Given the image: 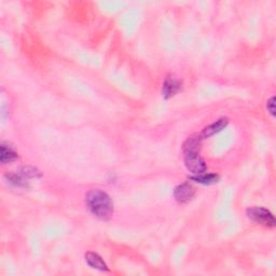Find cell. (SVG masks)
Masks as SVG:
<instances>
[{
    "label": "cell",
    "mask_w": 276,
    "mask_h": 276,
    "mask_svg": "<svg viewBox=\"0 0 276 276\" xmlns=\"http://www.w3.org/2000/svg\"><path fill=\"white\" fill-rule=\"evenodd\" d=\"M85 203L92 215L101 220H109L113 215V202L109 194L101 189H93L87 192Z\"/></svg>",
    "instance_id": "obj_1"
},
{
    "label": "cell",
    "mask_w": 276,
    "mask_h": 276,
    "mask_svg": "<svg viewBox=\"0 0 276 276\" xmlns=\"http://www.w3.org/2000/svg\"><path fill=\"white\" fill-rule=\"evenodd\" d=\"M247 217L256 222L257 225H260L266 228L275 227V218L273 213L264 207L253 206L246 210Z\"/></svg>",
    "instance_id": "obj_2"
},
{
    "label": "cell",
    "mask_w": 276,
    "mask_h": 276,
    "mask_svg": "<svg viewBox=\"0 0 276 276\" xmlns=\"http://www.w3.org/2000/svg\"><path fill=\"white\" fill-rule=\"evenodd\" d=\"M185 165L190 173L193 175H200L203 173H206L207 166L200 152H191V154H185Z\"/></svg>",
    "instance_id": "obj_3"
},
{
    "label": "cell",
    "mask_w": 276,
    "mask_h": 276,
    "mask_svg": "<svg viewBox=\"0 0 276 276\" xmlns=\"http://www.w3.org/2000/svg\"><path fill=\"white\" fill-rule=\"evenodd\" d=\"M194 194H195L194 188L188 182L177 186L174 190V198L180 204H186L190 202L193 199Z\"/></svg>",
    "instance_id": "obj_4"
},
{
    "label": "cell",
    "mask_w": 276,
    "mask_h": 276,
    "mask_svg": "<svg viewBox=\"0 0 276 276\" xmlns=\"http://www.w3.org/2000/svg\"><path fill=\"white\" fill-rule=\"evenodd\" d=\"M228 124H229L228 118H220L217 121L209 124L206 128H204L203 131L201 132L200 136L202 139L209 138L213 135L218 134V133H220L222 130H225L228 127Z\"/></svg>",
    "instance_id": "obj_5"
},
{
    "label": "cell",
    "mask_w": 276,
    "mask_h": 276,
    "mask_svg": "<svg viewBox=\"0 0 276 276\" xmlns=\"http://www.w3.org/2000/svg\"><path fill=\"white\" fill-rule=\"evenodd\" d=\"M181 90V82L174 77H167L163 82L162 94L165 100H170Z\"/></svg>",
    "instance_id": "obj_6"
},
{
    "label": "cell",
    "mask_w": 276,
    "mask_h": 276,
    "mask_svg": "<svg viewBox=\"0 0 276 276\" xmlns=\"http://www.w3.org/2000/svg\"><path fill=\"white\" fill-rule=\"evenodd\" d=\"M85 261L86 263L91 266L92 269H95V270H100V271H105V272H108L109 269H108V265L106 264V262L104 261L103 258L96 253H92V252H88L85 254Z\"/></svg>",
    "instance_id": "obj_7"
},
{
    "label": "cell",
    "mask_w": 276,
    "mask_h": 276,
    "mask_svg": "<svg viewBox=\"0 0 276 276\" xmlns=\"http://www.w3.org/2000/svg\"><path fill=\"white\" fill-rule=\"evenodd\" d=\"M202 138L200 135H193L187 139L182 145V151L185 154H191V152H200V148L202 144Z\"/></svg>",
    "instance_id": "obj_8"
},
{
    "label": "cell",
    "mask_w": 276,
    "mask_h": 276,
    "mask_svg": "<svg viewBox=\"0 0 276 276\" xmlns=\"http://www.w3.org/2000/svg\"><path fill=\"white\" fill-rule=\"evenodd\" d=\"M0 150H2V155H0V162H2L3 164L13 162L15 161V160L19 159V155H17L16 151L9 145L2 144V146H0Z\"/></svg>",
    "instance_id": "obj_9"
},
{
    "label": "cell",
    "mask_w": 276,
    "mask_h": 276,
    "mask_svg": "<svg viewBox=\"0 0 276 276\" xmlns=\"http://www.w3.org/2000/svg\"><path fill=\"white\" fill-rule=\"evenodd\" d=\"M190 179L198 182V183H202L205 186H209V185H213L217 183L220 180V176L217 174H207V173H203L200 175H194L191 176Z\"/></svg>",
    "instance_id": "obj_10"
},
{
    "label": "cell",
    "mask_w": 276,
    "mask_h": 276,
    "mask_svg": "<svg viewBox=\"0 0 276 276\" xmlns=\"http://www.w3.org/2000/svg\"><path fill=\"white\" fill-rule=\"evenodd\" d=\"M266 109L270 112L272 117H275V97H271V99L266 102Z\"/></svg>",
    "instance_id": "obj_11"
}]
</instances>
